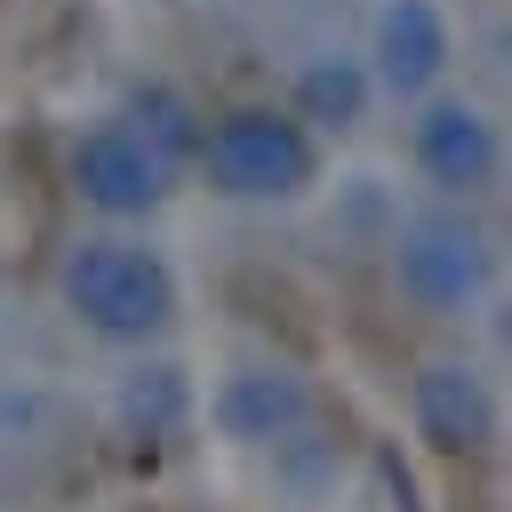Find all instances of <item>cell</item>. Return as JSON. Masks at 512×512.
I'll use <instances>...</instances> for the list:
<instances>
[{
	"label": "cell",
	"instance_id": "1",
	"mask_svg": "<svg viewBox=\"0 0 512 512\" xmlns=\"http://www.w3.org/2000/svg\"><path fill=\"white\" fill-rule=\"evenodd\" d=\"M64 304L104 344H144V336H160L176 320V272L152 248L96 232V240H80L64 256Z\"/></svg>",
	"mask_w": 512,
	"mask_h": 512
},
{
	"label": "cell",
	"instance_id": "2",
	"mask_svg": "<svg viewBox=\"0 0 512 512\" xmlns=\"http://www.w3.org/2000/svg\"><path fill=\"white\" fill-rule=\"evenodd\" d=\"M192 160L208 168V184L224 200H296L312 184V136L272 104H240V112L208 120Z\"/></svg>",
	"mask_w": 512,
	"mask_h": 512
},
{
	"label": "cell",
	"instance_id": "3",
	"mask_svg": "<svg viewBox=\"0 0 512 512\" xmlns=\"http://www.w3.org/2000/svg\"><path fill=\"white\" fill-rule=\"evenodd\" d=\"M488 264H496V256H488L480 224H472V216H456V208H424V216H408V224H400V240H392L400 296H408L416 312H440V320H456L464 304H480Z\"/></svg>",
	"mask_w": 512,
	"mask_h": 512
},
{
	"label": "cell",
	"instance_id": "4",
	"mask_svg": "<svg viewBox=\"0 0 512 512\" xmlns=\"http://www.w3.org/2000/svg\"><path fill=\"white\" fill-rule=\"evenodd\" d=\"M496 160H504V144H496V120H488L480 104L440 96V104H424V112H416V168H424V184H432V192L472 200V192H488V184H496Z\"/></svg>",
	"mask_w": 512,
	"mask_h": 512
},
{
	"label": "cell",
	"instance_id": "5",
	"mask_svg": "<svg viewBox=\"0 0 512 512\" xmlns=\"http://www.w3.org/2000/svg\"><path fill=\"white\" fill-rule=\"evenodd\" d=\"M72 192L96 216H152L168 200V160H152L144 136H128L120 120H104L72 144Z\"/></svg>",
	"mask_w": 512,
	"mask_h": 512
},
{
	"label": "cell",
	"instance_id": "6",
	"mask_svg": "<svg viewBox=\"0 0 512 512\" xmlns=\"http://www.w3.org/2000/svg\"><path fill=\"white\" fill-rule=\"evenodd\" d=\"M448 56H456V40H448L440 0H384V8H376L368 88H384V96H424V88L448 72Z\"/></svg>",
	"mask_w": 512,
	"mask_h": 512
},
{
	"label": "cell",
	"instance_id": "7",
	"mask_svg": "<svg viewBox=\"0 0 512 512\" xmlns=\"http://www.w3.org/2000/svg\"><path fill=\"white\" fill-rule=\"evenodd\" d=\"M408 408H416V432L440 456H472V448L496 440V400H488V376L472 360H424L416 384H408Z\"/></svg>",
	"mask_w": 512,
	"mask_h": 512
},
{
	"label": "cell",
	"instance_id": "8",
	"mask_svg": "<svg viewBox=\"0 0 512 512\" xmlns=\"http://www.w3.org/2000/svg\"><path fill=\"white\" fill-rule=\"evenodd\" d=\"M216 424L232 440H248V448H280V440H296L312 424V392H304L296 368H240L216 392Z\"/></svg>",
	"mask_w": 512,
	"mask_h": 512
},
{
	"label": "cell",
	"instance_id": "9",
	"mask_svg": "<svg viewBox=\"0 0 512 512\" xmlns=\"http://www.w3.org/2000/svg\"><path fill=\"white\" fill-rule=\"evenodd\" d=\"M368 96H376V88H368V64H360V56H312V64L296 72V112H288V120H296V128L312 120V128H336V136H344V128L368 120Z\"/></svg>",
	"mask_w": 512,
	"mask_h": 512
},
{
	"label": "cell",
	"instance_id": "10",
	"mask_svg": "<svg viewBox=\"0 0 512 512\" xmlns=\"http://www.w3.org/2000/svg\"><path fill=\"white\" fill-rule=\"evenodd\" d=\"M120 128H128V136H144V152H152V160H168V168L200 152V112H192L168 80H144V88L128 96V120H120Z\"/></svg>",
	"mask_w": 512,
	"mask_h": 512
},
{
	"label": "cell",
	"instance_id": "11",
	"mask_svg": "<svg viewBox=\"0 0 512 512\" xmlns=\"http://www.w3.org/2000/svg\"><path fill=\"white\" fill-rule=\"evenodd\" d=\"M184 408H192V384H184V368H168V360H152V368H136V376L120 384V416H128L144 440L176 432Z\"/></svg>",
	"mask_w": 512,
	"mask_h": 512
}]
</instances>
